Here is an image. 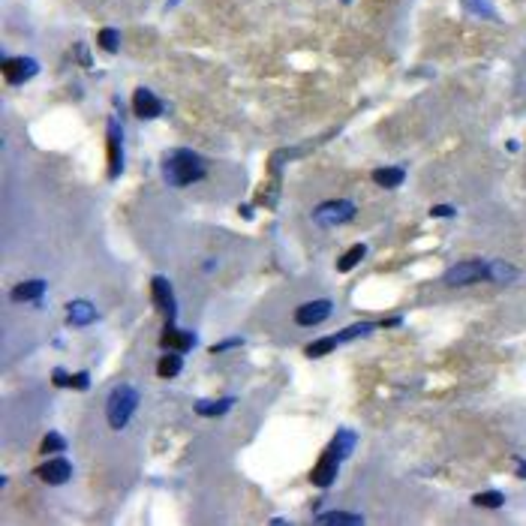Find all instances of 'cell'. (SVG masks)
<instances>
[{
    "label": "cell",
    "instance_id": "obj_12",
    "mask_svg": "<svg viewBox=\"0 0 526 526\" xmlns=\"http://www.w3.org/2000/svg\"><path fill=\"white\" fill-rule=\"evenodd\" d=\"M96 319V310H94V304L90 301H70V307H67V322L70 325H90Z\"/></svg>",
    "mask_w": 526,
    "mask_h": 526
},
{
    "label": "cell",
    "instance_id": "obj_28",
    "mask_svg": "<svg viewBox=\"0 0 526 526\" xmlns=\"http://www.w3.org/2000/svg\"><path fill=\"white\" fill-rule=\"evenodd\" d=\"M90 385V376L81 370V373H76V376H70V388H76V391H85Z\"/></svg>",
    "mask_w": 526,
    "mask_h": 526
},
{
    "label": "cell",
    "instance_id": "obj_2",
    "mask_svg": "<svg viewBox=\"0 0 526 526\" xmlns=\"http://www.w3.org/2000/svg\"><path fill=\"white\" fill-rule=\"evenodd\" d=\"M138 406V391L133 388V385H118L109 400H105V415H109V424L114 427V430H123L127 427V421L133 418Z\"/></svg>",
    "mask_w": 526,
    "mask_h": 526
},
{
    "label": "cell",
    "instance_id": "obj_16",
    "mask_svg": "<svg viewBox=\"0 0 526 526\" xmlns=\"http://www.w3.org/2000/svg\"><path fill=\"white\" fill-rule=\"evenodd\" d=\"M403 178H406V171L397 169V166L373 171V180H376L379 187H385V190H394V187H400V184H403Z\"/></svg>",
    "mask_w": 526,
    "mask_h": 526
},
{
    "label": "cell",
    "instance_id": "obj_18",
    "mask_svg": "<svg viewBox=\"0 0 526 526\" xmlns=\"http://www.w3.org/2000/svg\"><path fill=\"white\" fill-rule=\"evenodd\" d=\"M364 256H367V246H364V244H355V246H352V250H346L340 259H337V271H343V274H346V271L355 268V265H358V262L364 259Z\"/></svg>",
    "mask_w": 526,
    "mask_h": 526
},
{
    "label": "cell",
    "instance_id": "obj_19",
    "mask_svg": "<svg viewBox=\"0 0 526 526\" xmlns=\"http://www.w3.org/2000/svg\"><path fill=\"white\" fill-rule=\"evenodd\" d=\"M505 496L499 490H484V493H475L472 496V505L475 508H487V512H493V508H503Z\"/></svg>",
    "mask_w": 526,
    "mask_h": 526
},
{
    "label": "cell",
    "instance_id": "obj_31",
    "mask_svg": "<svg viewBox=\"0 0 526 526\" xmlns=\"http://www.w3.org/2000/svg\"><path fill=\"white\" fill-rule=\"evenodd\" d=\"M232 346H241V340H238V337H229V340L217 343V346H213V352H226V349H232Z\"/></svg>",
    "mask_w": 526,
    "mask_h": 526
},
{
    "label": "cell",
    "instance_id": "obj_3",
    "mask_svg": "<svg viewBox=\"0 0 526 526\" xmlns=\"http://www.w3.org/2000/svg\"><path fill=\"white\" fill-rule=\"evenodd\" d=\"M481 280H490V265L481 259L460 262V265H454L445 274L448 286H470V283H481Z\"/></svg>",
    "mask_w": 526,
    "mask_h": 526
},
{
    "label": "cell",
    "instance_id": "obj_17",
    "mask_svg": "<svg viewBox=\"0 0 526 526\" xmlns=\"http://www.w3.org/2000/svg\"><path fill=\"white\" fill-rule=\"evenodd\" d=\"M352 448H355V433H349V430H340L334 436V442H331V454H337L340 460H346L349 454H352Z\"/></svg>",
    "mask_w": 526,
    "mask_h": 526
},
{
    "label": "cell",
    "instance_id": "obj_8",
    "mask_svg": "<svg viewBox=\"0 0 526 526\" xmlns=\"http://www.w3.org/2000/svg\"><path fill=\"white\" fill-rule=\"evenodd\" d=\"M39 72L36 61H30V57H12V61H3V76L10 85H21V81L34 78Z\"/></svg>",
    "mask_w": 526,
    "mask_h": 526
},
{
    "label": "cell",
    "instance_id": "obj_13",
    "mask_svg": "<svg viewBox=\"0 0 526 526\" xmlns=\"http://www.w3.org/2000/svg\"><path fill=\"white\" fill-rule=\"evenodd\" d=\"M160 343L162 346H175V349H193L196 337L187 334V331H178L175 322H169L166 328H162V334H160Z\"/></svg>",
    "mask_w": 526,
    "mask_h": 526
},
{
    "label": "cell",
    "instance_id": "obj_32",
    "mask_svg": "<svg viewBox=\"0 0 526 526\" xmlns=\"http://www.w3.org/2000/svg\"><path fill=\"white\" fill-rule=\"evenodd\" d=\"M343 3H349V0H343Z\"/></svg>",
    "mask_w": 526,
    "mask_h": 526
},
{
    "label": "cell",
    "instance_id": "obj_5",
    "mask_svg": "<svg viewBox=\"0 0 526 526\" xmlns=\"http://www.w3.org/2000/svg\"><path fill=\"white\" fill-rule=\"evenodd\" d=\"M151 289H154V304H157L160 313L166 316V322H175V316H178V304H175V292H171V283L166 280V277H154Z\"/></svg>",
    "mask_w": 526,
    "mask_h": 526
},
{
    "label": "cell",
    "instance_id": "obj_9",
    "mask_svg": "<svg viewBox=\"0 0 526 526\" xmlns=\"http://www.w3.org/2000/svg\"><path fill=\"white\" fill-rule=\"evenodd\" d=\"M133 112H136V118H142V120H154L162 114V103L147 87H138L133 94Z\"/></svg>",
    "mask_w": 526,
    "mask_h": 526
},
{
    "label": "cell",
    "instance_id": "obj_14",
    "mask_svg": "<svg viewBox=\"0 0 526 526\" xmlns=\"http://www.w3.org/2000/svg\"><path fill=\"white\" fill-rule=\"evenodd\" d=\"M232 406H235L232 397H223V400H196V412L204 415V418H217V415L229 412Z\"/></svg>",
    "mask_w": 526,
    "mask_h": 526
},
{
    "label": "cell",
    "instance_id": "obj_1",
    "mask_svg": "<svg viewBox=\"0 0 526 526\" xmlns=\"http://www.w3.org/2000/svg\"><path fill=\"white\" fill-rule=\"evenodd\" d=\"M204 171H208L204 160L199 154L187 151V147H178V151L166 154V160H162V178L171 187H190L204 178Z\"/></svg>",
    "mask_w": 526,
    "mask_h": 526
},
{
    "label": "cell",
    "instance_id": "obj_23",
    "mask_svg": "<svg viewBox=\"0 0 526 526\" xmlns=\"http://www.w3.org/2000/svg\"><path fill=\"white\" fill-rule=\"evenodd\" d=\"M517 277V271L512 265H505V262H490V280L493 283H512Z\"/></svg>",
    "mask_w": 526,
    "mask_h": 526
},
{
    "label": "cell",
    "instance_id": "obj_7",
    "mask_svg": "<svg viewBox=\"0 0 526 526\" xmlns=\"http://www.w3.org/2000/svg\"><path fill=\"white\" fill-rule=\"evenodd\" d=\"M334 313V304L331 301H310V304H301L298 310H295V322L298 325H319L325 322L328 316Z\"/></svg>",
    "mask_w": 526,
    "mask_h": 526
},
{
    "label": "cell",
    "instance_id": "obj_4",
    "mask_svg": "<svg viewBox=\"0 0 526 526\" xmlns=\"http://www.w3.org/2000/svg\"><path fill=\"white\" fill-rule=\"evenodd\" d=\"M355 217V204L346 202V199H337V202H322L319 208L313 211V220L319 226H340V223H349Z\"/></svg>",
    "mask_w": 526,
    "mask_h": 526
},
{
    "label": "cell",
    "instance_id": "obj_27",
    "mask_svg": "<svg viewBox=\"0 0 526 526\" xmlns=\"http://www.w3.org/2000/svg\"><path fill=\"white\" fill-rule=\"evenodd\" d=\"M63 445H67V442L57 436V433H48V436L43 439V451H45V454H52V451H61Z\"/></svg>",
    "mask_w": 526,
    "mask_h": 526
},
{
    "label": "cell",
    "instance_id": "obj_20",
    "mask_svg": "<svg viewBox=\"0 0 526 526\" xmlns=\"http://www.w3.org/2000/svg\"><path fill=\"white\" fill-rule=\"evenodd\" d=\"M157 373L162 376V379H171V376L180 373V355H178V352H171V355H162V358H160Z\"/></svg>",
    "mask_w": 526,
    "mask_h": 526
},
{
    "label": "cell",
    "instance_id": "obj_6",
    "mask_svg": "<svg viewBox=\"0 0 526 526\" xmlns=\"http://www.w3.org/2000/svg\"><path fill=\"white\" fill-rule=\"evenodd\" d=\"M72 475V466L67 457H54V460H45L43 466H36V478L43 484H67Z\"/></svg>",
    "mask_w": 526,
    "mask_h": 526
},
{
    "label": "cell",
    "instance_id": "obj_15",
    "mask_svg": "<svg viewBox=\"0 0 526 526\" xmlns=\"http://www.w3.org/2000/svg\"><path fill=\"white\" fill-rule=\"evenodd\" d=\"M43 292H45L43 280H28V283H19L12 289V301H39Z\"/></svg>",
    "mask_w": 526,
    "mask_h": 526
},
{
    "label": "cell",
    "instance_id": "obj_21",
    "mask_svg": "<svg viewBox=\"0 0 526 526\" xmlns=\"http://www.w3.org/2000/svg\"><path fill=\"white\" fill-rule=\"evenodd\" d=\"M316 520H319V523H349V526H355V523L364 520V517H361V514H352V512H325V514H319Z\"/></svg>",
    "mask_w": 526,
    "mask_h": 526
},
{
    "label": "cell",
    "instance_id": "obj_26",
    "mask_svg": "<svg viewBox=\"0 0 526 526\" xmlns=\"http://www.w3.org/2000/svg\"><path fill=\"white\" fill-rule=\"evenodd\" d=\"M373 331V325H352V328H346V331H340L337 334V340H355V337H364V334H370Z\"/></svg>",
    "mask_w": 526,
    "mask_h": 526
},
{
    "label": "cell",
    "instance_id": "obj_29",
    "mask_svg": "<svg viewBox=\"0 0 526 526\" xmlns=\"http://www.w3.org/2000/svg\"><path fill=\"white\" fill-rule=\"evenodd\" d=\"M52 382L57 385V388H70V373H63V370H54V373H52Z\"/></svg>",
    "mask_w": 526,
    "mask_h": 526
},
{
    "label": "cell",
    "instance_id": "obj_10",
    "mask_svg": "<svg viewBox=\"0 0 526 526\" xmlns=\"http://www.w3.org/2000/svg\"><path fill=\"white\" fill-rule=\"evenodd\" d=\"M123 129H120V120H112V129H109V175L118 178L123 171Z\"/></svg>",
    "mask_w": 526,
    "mask_h": 526
},
{
    "label": "cell",
    "instance_id": "obj_22",
    "mask_svg": "<svg viewBox=\"0 0 526 526\" xmlns=\"http://www.w3.org/2000/svg\"><path fill=\"white\" fill-rule=\"evenodd\" d=\"M96 45H100L103 52L114 54V52H118V45H120V34H118L114 28H103V30H100V36H96Z\"/></svg>",
    "mask_w": 526,
    "mask_h": 526
},
{
    "label": "cell",
    "instance_id": "obj_11",
    "mask_svg": "<svg viewBox=\"0 0 526 526\" xmlns=\"http://www.w3.org/2000/svg\"><path fill=\"white\" fill-rule=\"evenodd\" d=\"M337 470H340V457L331 454V451H325L322 460L316 463V470L310 472V481H313L316 487H328V484L337 478Z\"/></svg>",
    "mask_w": 526,
    "mask_h": 526
},
{
    "label": "cell",
    "instance_id": "obj_24",
    "mask_svg": "<svg viewBox=\"0 0 526 526\" xmlns=\"http://www.w3.org/2000/svg\"><path fill=\"white\" fill-rule=\"evenodd\" d=\"M337 337H322V340H316V343H310L307 346V355L310 358H319V355H328V352H331L334 346H337Z\"/></svg>",
    "mask_w": 526,
    "mask_h": 526
},
{
    "label": "cell",
    "instance_id": "obj_25",
    "mask_svg": "<svg viewBox=\"0 0 526 526\" xmlns=\"http://www.w3.org/2000/svg\"><path fill=\"white\" fill-rule=\"evenodd\" d=\"M463 6H466V12L484 15V19H496V12H493V6L487 0H463Z\"/></svg>",
    "mask_w": 526,
    "mask_h": 526
},
{
    "label": "cell",
    "instance_id": "obj_30",
    "mask_svg": "<svg viewBox=\"0 0 526 526\" xmlns=\"http://www.w3.org/2000/svg\"><path fill=\"white\" fill-rule=\"evenodd\" d=\"M430 217H454V208H451V204H436V208L430 211Z\"/></svg>",
    "mask_w": 526,
    "mask_h": 526
}]
</instances>
